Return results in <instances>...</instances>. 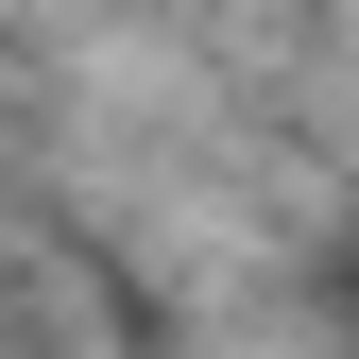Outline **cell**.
<instances>
[{
	"mask_svg": "<svg viewBox=\"0 0 359 359\" xmlns=\"http://www.w3.org/2000/svg\"><path fill=\"white\" fill-rule=\"evenodd\" d=\"M342 291H359V240H342Z\"/></svg>",
	"mask_w": 359,
	"mask_h": 359,
	"instance_id": "1",
	"label": "cell"
}]
</instances>
